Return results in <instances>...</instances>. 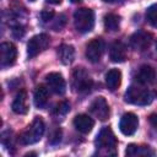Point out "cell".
<instances>
[{
    "label": "cell",
    "instance_id": "f1b7e54d",
    "mask_svg": "<svg viewBox=\"0 0 157 157\" xmlns=\"http://www.w3.org/2000/svg\"><path fill=\"white\" fill-rule=\"evenodd\" d=\"M102 1H104V2H118V1H121V0H102Z\"/></svg>",
    "mask_w": 157,
    "mask_h": 157
},
{
    "label": "cell",
    "instance_id": "4316f807",
    "mask_svg": "<svg viewBox=\"0 0 157 157\" xmlns=\"http://www.w3.org/2000/svg\"><path fill=\"white\" fill-rule=\"evenodd\" d=\"M148 120H150V124L157 130V114H151Z\"/></svg>",
    "mask_w": 157,
    "mask_h": 157
},
{
    "label": "cell",
    "instance_id": "7c38bea8",
    "mask_svg": "<svg viewBox=\"0 0 157 157\" xmlns=\"http://www.w3.org/2000/svg\"><path fill=\"white\" fill-rule=\"evenodd\" d=\"M90 110L96 118H98L101 120H105L109 115V105L104 97L94 98L90 105Z\"/></svg>",
    "mask_w": 157,
    "mask_h": 157
},
{
    "label": "cell",
    "instance_id": "3957f363",
    "mask_svg": "<svg viewBox=\"0 0 157 157\" xmlns=\"http://www.w3.org/2000/svg\"><path fill=\"white\" fill-rule=\"evenodd\" d=\"M94 145L97 147L98 151L103 152V153H115V147H117V137L113 134L112 129L109 126H104L97 135Z\"/></svg>",
    "mask_w": 157,
    "mask_h": 157
},
{
    "label": "cell",
    "instance_id": "603a6c76",
    "mask_svg": "<svg viewBox=\"0 0 157 157\" xmlns=\"http://www.w3.org/2000/svg\"><path fill=\"white\" fill-rule=\"evenodd\" d=\"M69 110H70V104H69V102L61 101V102H59V103L54 107L53 113H54L55 115H65Z\"/></svg>",
    "mask_w": 157,
    "mask_h": 157
},
{
    "label": "cell",
    "instance_id": "ba28073f",
    "mask_svg": "<svg viewBox=\"0 0 157 157\" xmlns=\"http://www.w3.org/2000/svg\"><path fill=\"white\" fill-rule=\"evenodd\" d=\"M152 42V36L145 31H137L130 37V47L134 50L144 52L146 50Z\"/></svg>",
    "mask_w": 157,
    "mask_h": 157
},
{
    "label": "cell",
    "instance_id": "cb8c5ba5",
    "mask_svg": "<svg viewBox=\"0 0 157 157\" xmlns=\"http://www.w3.org/2000/svg\"><path fill=\"white\" fill-rule=\"evenodd\" d=\"M65 23H66V17H65V15H59V17H58V20L55 21V23H54V29L55 31H60L64 26H65Z\"/></svg>",
    "mask_w": 157,
    "mask_h": 157
},
{
    "label": "cell",
    "instance_id": "83f0119b",
    "mask_svg": "<svg viewBox=\"0 0 157 157\" xmlns=\"http://www.w3.org/2000/svg\"><path fill=\"white\" fill-rule=\"evenodd\" d=\"M45 1L49 2V4H52V5H59L61 2V0H45Z\"/></svg>",
    "mask_w": 157,
    "mask_h": 157
},
{
    "label": "cell",
    "instance_id": "6da1fadb",
    "mask_svg": "<svg viewBox=\"0 0 157 157\" xmlns=\"http://www.w3.org/2000/svg\"><path fill=\"white\" fill-rule=\"evenodd\" d=\"M153 97L155 94L150 90L142 86L132 85L126 90L124 94V101L134 105H147L153 101Z\"/></svg>",
    "mask_w": 157,
    "mask_h": 157
},
{
    "label": "cell",
    "instance_id": "4dcf8cb0",
    "mask_svg": "<svg viewBox=\"0 0 157 157\" xmlns=\"http://www.w3.org/2000/svg\"><path fill=\"white\" fill-rule=\"evenodd\" d=\"M29 1H36V0H29Z\"/></svg>",
    "mask_w": 157,
    "mask_h": 157
},
{
    "label": "cell",
    "instance_id": "d6986e66",
    "mask_svg": "<svg viewBox=\"0 0 157 157\" xmlns=\"http://www.w3.org/2000/svg\"><path fill=\"white\" fill-rule=\"evenodd\" d=\"M125 155L126 156H155L156 152L155 150H152L150 146H139L135 144H130L128 145L126 150H125Z\"/></svg>",
    "mask_w": 157,
    "mask_h": 157
},
{
    "label": "cell",
    "instance_id": "52a82bcc",
    "mask_svg": "<svg viewBox=\"0 0 157 157\" xmlns=\"http://www.w3.org/2000/svg\"><path fill=\"white\" fill-rule=\"evenodd\" d=\"M104 52V42L102 38H93L88 44L86 45V52L85 55L88 61L91 63H98L103 55Z\"/></svg>",
    "mask_w": 157,
    "mask_h": 157
},
{
    "label": "cell",
    "instance_id": "8992f818",
    "mask_svg": "<svg viewBox=\"0 0 157 157\" xmlns=\"http://www.w3.org/2000/svg\"><path fill=\"white\" fill-rule=\"evenodd\" d=\"M49 45V37L44 33L32 37L27 43V55L29 59L37 56L39 53L45 50Z\"/></svg>",
    "mask_w": 157,
    "mask_h": 157
},
{
    "label": "cell",
    "instance_id": "30bf717a",
    "mask_svg": "<svg viewBox=\"0 0 157 157\" xmlns=\"http://www.w3.org/2000/svg\"><path fill=\"white\" fill-rule=\"evenodd\" d=\"M47 86L50 91L56 94H64L66 91V83L60 72H49L45 76Z\"/></svg>",
    "mask_w": 157,
    "mask_h": 157
},
{
    "label": "cell",
    "instance_id": "4fadbf2b",
    "mask_svg": "<svg viewBox=\"0 0 157 157\" xmlns=\"http://www.w3.org/2000/svg\"><path fill=\"white\" fill-rule=\"evenodd\" d=\"M136 81L140 85H151L156 81V71L150 65H142L137 74H136Z\"/></svg>",
    "mask_w": 157,
    "mask_h": 157
},
{
    "label": "cell",
    "instance_id": "9a60e30c",
    "mask_svg": "<svg viewBox=\"0 0 157 157\" xmlns=\"http://www.w3.org/2000/svg\"><path fill=\"white\" fill-rule=\"evenodd\" d=\"M109 58H110V60L113 63H123V61H125V59H126L125 45L119 40L114 42L110 45V49H109Z\"/></svg>",
    "mask_w": 157,
    "mask_h": 157
},
{
    "label": "cell",
    "instance_id": "5b68a950",
    "mask_svg": "<svg viewBox=\"0 0 157 157\" xmlns=\"http://www.w3.org/2000/svg\"><path fill=\"white\" fill-rule=\"evenodd\" d=\"M92 80L83 67H76L72 72V88L75 92L85 93L92 88Z\"/></svg>",
    "mask_w": 157,
    "mask_h": 157
},
{
    "label": "cell",
    "instance_id": "44dd1931",
    "mask_svg": "<svg viewBox=\"0 0 157 157\" xmlns=\"http://www.w3.org/2000/svg\"><path fill=\"white\" fill-rule=\"evenodd\" d=\"M104 28L108 32H117L120 26V17L114 13H107L103 20Z\"/></svg>",
    "mask_w": 157,
    "mask_h": 157
},
{
    "label": "cell",
    "instance_id": "9c48e42d",
    "mask_svg": "<svg viewBox=\"0 0 157 157\" xmlns=\"http://www.w3.org/2000/svg\"><path fill=\"white\" fill-rule=\"evenodd\" d=\"M0 54H1V67H9L11 66L15 61H16V56H17V49L12 43L5 42L0 45Z\"/></svg>",
    "mask_w": 157,
    "mask_h": 157
},
{
    "label": "cell",
    "instance_id": "484cf974",
    "mask_svg": "<svg viewBox=\"0 0 157 157\" xmlns=\"http://www.w3.org/2000/svg\"><path fill=\"white\" fill-rule=\"evenodd\" d=\"M60 139H61V131H60V129H56V130H55V132L52 135L50 142H52V144H56V142H59V141H60Z\"/></svg>",
    "mask_w": 157,
    "mask_h": 157
},
{
    "label": "cell",
    "instance_id": "7a4b0ae2",
    "mask_svg": "<svg viewBox=\"0 0 157 157\" xmlns=\"http://www.w3.org/2000/svg\"><path fill=\"white\" fill-rule=\"evenodd\" d=\"M44 121L40 117H36L33 121L20 134L18 141L22 145H33L38 142L44 134Z\"/></svg>",
    "mask_w": 157,
    "mask_h": 157
},
{
    "label": "cell",
    "instance_id": "ffe728a7",
    "mask_svg": "<svg viewBox=\"0 0 157 157\" xmlns=\"http://www.w3.org/2000/svg\"><path fill=\"white\" fill-rule=\"evenodd\" d=\"M121 83V72L118 69H110L105 74V85L108 90L115 91Z\"/></svg>",
    "mask_w": 157,
    "mask_h": 157
},
{
    "label": "cell",
    "instance_id": "277c9868",
    "mask_svg": "<svg viewBox=\"0 0 157 157\" xmlns=\"http://www.w3.org/2000/svg\"><path fill=\"white\" fill-rule=\"evenodd\" d=\"M74 25L77 32L87 33L93 29L94 26V13L91 9L81 7L74 13Z\"/></svg>",
    "mask_w": 157,
    "mask_h": 157
},
{
    "label": "cell",
    "instance_id": "2e32d148",
    "mask_svg": "<svg viewBox=\"0 0 157 157\" xmlns=\"http://www.w3.org/2000/svg\"><path fill=\"white\" fill-rule=\"evenodd\" d=\"M12 110L16 113V114H26L27 110H28V103H27V92L26 90H21L13 102H12Z\"/></svg>",
    "mask_w": 157,
    "mask_h": 157
},
{
    "label": "cell",
    "instance_id": "f546056e",
    "mask_svg": "<svg viewBox=\"0 0 157 157\" xmlns=\"http://www.w3.org/2000/svg\"><path fill=\"white\" fill-rule=\"evenodd\" d=\"M70 1H71V2H74V4H76V2H80L81 0H70Z\"/></svg>",
    "mask_w": 157,
    "mask_h": 157
},
{
    "label": "cell",
    "instance_id": "8fae6325",
    "mask_svg": "<svg viewBox=\"0 0 157 157\" xmlns=\"http://www.w3.org/2000/svg\"><path fill=\"white\" fill-rule=\"evenodd\" d=\"M137 126H139V118L134 113H125L119 123L120 131L126 136L134 135L135 131L137 130Z\"/></svg>",
    "mask_w": 157,
    "mask_h": 157
},
{
    "label": "cell",
    "instance_id": "5bb4252c",
    "mask_svg": "<svg viewBox=\"0 0 157 157\" xmlns=\"http://www.w3.org/2000/svg\"><path fill=\"white\" fill-rule=\"evenodd\" d=\"M93 125H94L93 119L87 114H78L74 119V126L81 134H88L92 130Z\"/></svg>",
    "mask_w": 157,
    "mask_h": 157
},
{
    "label": "cell",
    "instance_id": "ac0fdd59",
    "mask_svg": "<svg viewBox=\"0 0 157 157\" xmlns=\"http://www.w3.org/2000/svg\"><path fill=\"white\" fill-rule=\"evenodd\" d=\"M49 98V91L44 85H39L34 90L33 94V102L37 108H44Z\"/></svg>",
    "mask_w": 157,
    "mask_h": 157
},
{
    "label": "cell",
    "instance_id": "d4e9b609",
    "mask_svg": "<svg viewBox=\"0 0 157 157\" xmlns=\"http://www.w3.org/2000/svg\"><path fill=\"white\" fill-rule=\"evenodd\" d=\"M40 17H42V20H43L44 22L50 21V20H53V17H54V12H53V11H42Z\"/></svg>",
    "mask_w": 157,
    "mask_h": 157
},
{
    "label": "cell",
    "instance_id": "7402d4cb",
    "mask_svg": "<svg viewBox=\"0 0 157 157\" xmlns=\"http://www.w3.org/2000/svg\"><path fill=\"white\" fill-rule=\"evenodd\" d=\"M146 21L152 27H157V4L151 5L146 10Z\"/></svg>",
    "mask_w": 157,
    "mask_h": 157
},
{
    "label": "cell",
    "instance_id": "e0dca14e",
    "mask_svg": "<svg viewBox=\"0 0 157 157\" xmlns=\"http://www.w3.org/2000/svg\"><path fill=\"white\" fill-rule=\"evenodd\" d=\"M56 53H58V58L60 59V61L65 65L71 64L75 59V49L70 44H61L60 47H58Z\"/></svg>",
    "mask_w": 157,
    "mask_h": 157
}]
</instances>
